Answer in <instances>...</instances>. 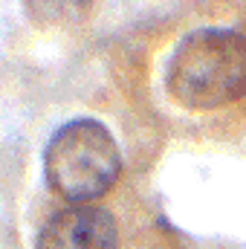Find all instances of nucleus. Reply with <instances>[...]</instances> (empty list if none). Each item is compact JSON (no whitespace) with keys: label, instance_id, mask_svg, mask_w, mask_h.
I'll return each mask as SVG.
<instances>
[{"label":"nucleus","instance_id":"f257e3e1","mask_svg":"<svg viewBox=\"0 0 246 249\" xmlns=\"http://www.w3.org/2000/svg\"><path fill=\"white\" fill-rule=\"evenodd\" d=\"M165 90L185 110H214L246 96V38L203 26L180 38L165 67Z\"/></svg>","mask_w":246,"mask_h":249},{"label":"nucleus","instance_id":"f03ea898","mask_svg":"<svg viewBox=\"0 0 246 249\" xmlns=\"http://www.w3.org/2000/svg\"><path fill=\"white\" fill-rule=\"evenodd\" d=\"M122 151L113 133L90 116L61 124L44 148V177L72 206L93 203L116 186Z\"/></svg>","mask_w":246,"mask_h":249},{"label":"nucleus","instance_id":"7ed1b4c3","mask_svg":"<svg viewBox=\"0 0 246 249\" xmlns=\"http://www.w3.org/2000/svg\"><path fill=\"white\" fill-rule=\"evenodd\" d=\"M35 249H119L116 217L93 203L64 206L41 223Z\"/></svg>","mask_w":246,"mask_h":249}]
</instances>
